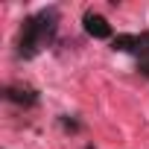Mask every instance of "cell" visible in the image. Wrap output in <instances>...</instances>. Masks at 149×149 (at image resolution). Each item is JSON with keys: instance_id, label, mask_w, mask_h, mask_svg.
Instances as JSON below:
<instances>
[{"instance_id": "obj_5", "label": "cell", "mask_w": 149, "mask_h": 149, "mask_svg": "<svg viewBox=\"0 0 149 149\" xmlns=\"http://www.w3.org/2000/svg\"><path fill=\"white\" fill-rule=\"evenodd\" d=\"M61 126H64L67 132H79V123H76V120H67V117H61Z\"/></svg>"}, {"instance_id": "obj_3", "label": "cell", "mask_w": 149, "mask_h": 149, "mask_svg": "<svg viewBox=\"0 0 149 149\" xmlns=\"http://www.w3.org/2000/svg\"><path fill=\"white\" fill-rule=\"evenodd\" d=\"M82 24H85V32H88L91 38H100V41H105V38H114V32H111V24H108L102 15H97V12H85Z\"/></svg>"}, {"instance_id": "obj_2", "label": "cell", "mask_w": 149, "mask_h": 149, "mask_svg": "<svg viewBox=\"0 0 149 149\" xmlns=\"http://www.w3.org/2000/svg\"><path fill=\"white\" fill-rule=\"evenodd\" d=\"M111 50L134 56L137 73L149 79V29L140 32V35H114L111 38Z\"/></svg>"}, {"instance_id": "obj_1", "label": "cell", "mask_w": 149, "mask_h": 149, "mask_svg": "<svg viewBox=\"0 0 149 149\" xmlns=\"http://www.w3.org/2000/svg\"><path fill=\"white\" fill-rule=\"evenodd\" d=\"M58 21H61V18H58V9H56V6L38 9L35 15L24 18L21 35H18V56H21V58H35L41 50H47V47L56 41Z\"/></svg>"}, {"instance_id": "obj_4", "label": "cell", "mask_w": 149, "mask_h": 149, "mask_svg": "<svg viewBox=\"0 0 149 149\" xmlns=\"http://www.w3.org/2000/svg\"><path fill=\"white\" fill-rule=\"evenodd\" d=\"M3 100L6 102H15V105H24V108H32L38 102V91L24 88V85H6L3 88Z\"/></svg>"}, {"instance_id": "obj_6", "label": "cell", "mask_w": 149, "mask_h": 149, "mask_svg": "<svg viewBox=\"0 0 149 149\" xmlns=\"http://www.w3.org/2000/svg\"><path fill=\"white\" fill-rule=\"evenodd\" d=\"M88 149H94V146H88Z\"/></svg>"}]
</instances>
